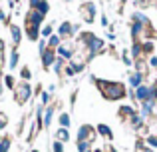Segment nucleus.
<instances>
[{
  "label": "nucleus",
  "instance_id": "30",
  "mask_svg": "<svg viewBox=\"0 0 157 152\" xmlns=\"http://www.w3.org/2000/svg\"><path fill=\"white\" fill-rule=\"evenodd\" d=\"M4 62V52H0V64Z\"/></svg>",
  "mask_w": 157,
  "mask_h": 152
},
{
  "label": "nucleus",
  "instance_id": "12",
  "mask_svg": "<svg viewBox=\"0 0 157 152\" xmlns=\"http://www.w3.org/2000/svg\"><path fill=\"white\" fill-rule=\"evenodd\" d=\"M38 36H40L38 26H30V24H28V38L30 40H38Z\"/></svg>",
  "mask_w": 157,
  "mask_h": 152
},
{
  "label": "nucleus",
  "instance_id": "34",
  "mask_svg": "<svg viewBox=\"0 0 157 152\" xmlns=\"http://www.w3.org/2000/svg\"><path fill=\"white\" fill-rule=\"evenodd\" d=\"M32 152H38V150H32Z\"/></svg>",
  "mask_w": 157,
  "mask_h": 152
},
{
  "label": "nucleus",
  "instance_id": "16",
  "mask_svg": "<svg viewBox=\"0 0 157 152\" xmlns=\"http://www.w3.org/2000/svg\"><path fill=\"white\" fill-rule=\"evenodd\" d=\"M48 44H50V48H58L60 46V36H50V38H48Z\"/></svg>",
  "mask_w": 157,
  "mask_h": 152
},
{
  "label": "nucleus",
  "instance_id": "19",
  "mask_svg": "<svg viewBox=\"0 0 157 152\" xmlns=\"http://www.w3.org/2000/svg\"><path fill=\"white\" fill-rule=\"evenodd\" d=\"M18 66V52H12V56H10V68H16Z\"/></svg>",
  "mask_w": 157,
  "mask_h": 152
},
{
  "label": "nucleus",
  "instance_id": "11",
  "mask_svg": "<svg viewBox=\"0 0 157 152\" xmlns=\"http://www.w3.org/2000/svg\"><path fill=\"white\" fill-rule=\"evenodd\" d=\"M98 134H101V136H105V138H111V130H109V126H105V124H98Z\"/></svg>",
  "mask_w": 157,
  "mask_h": 152
},
{
  "label": "nucleus",
  "instance_id": "3",
  "mask_svg": "<svg viewBox=\"0 0 157 152\" xmlns=\"http://www.w3.org/2000/svg\"><path fill=\"white\" fill-rule=\"evenodd\" d=\"M94 138H96V128H92L88 124L80 126V130H78V142H90L92 144Z\"/></svg>",
  "mask_w": 157,
  "mask_h": 152
},
{
  "label": "nucleus",
  "instance_id": "4",
  "mask_svg": "<svg viewBox=\"0 0 157 152\" xmlns=\"http://www.w3.org/2000/svg\"><path fill=\"white\" fill-rule=\"evenodd\" d=\"M58 54H60V58H72V56L76 54V50H74V44H72V42L60 44V46H58Z\"/></svg>",
  "mask_w": 157,
  "mask_h": 152
},
{
  "label": "nucleus",
  "instance_id": "14",
  "mask_svg": "<svg viewBox=\"0 0 157 152\" xmlns=\"http://www.w3.org/2000/svg\"><path fill=\"white\" fill-rule=\"evenodd\" d=\"M68 138H70V132L66 128H60V130H58V142H68Z\"/></svg>",
  "mask_w": 157,
  "mask_h": 152
},
{
  "label": "nucleus",
  "instance_id": "24",
  "mask_svg": "<svg viewBox=\"0 0 157 152\" xmlns=\"http://www.w3.org/2000/svg\"><path fill=\"white\" fill-rule=\"evenodd\" d=\"M6 124H8V118H6V114H2V112H0V128H4Z\"/></svg>",
  "mask_w": 157,
  "mask_h": 152
},
{
  "label": "nucleus",
  "instance_id": "31",
  "mask_svg": "<svg viewBox=\"0 0 157 152\" xmlns=\"http://www.w3.org/2000/svg\"><path fill=\"white\" fill-rule=\"evenodd\" d=\"M4 50V42H2V40H0V52H2Z\"/></svg>",
  "mask_w": 157,
  "mask_h": 152
},
{
  "label": "nucleus",
  "instance_id": "32",
  "mask_svg": "<svg viewBox=\"0 0 157 152\" xmlns=\"http://www.w3.org/2000/svg\"><path fill=\"white\" fill-rule=\"evenodd\" d=\"M0 92H2V82H0Z\"/></svg>",
  "mask_w": 157,
  "mask_h": 152
},
{
  "label": "nucleus",
  "instance_id": "25",
  "mask_svg": "<svg viewBox=\"0 0 157 152\" xmlns=\"http://www.w3.org/2000/svg\"><path fill=\"white\" fill-rule=\"evenodd\" d=\"M6 86H8V88H16V86H14V78H12V76H6Z\"/></svg>",
  "mask_w": 157,
  "mask_h": 152
},
{
  "label": "nucleus",
  "instance_id": "10",
  "mask_svg": "<svg viewBox=\"0 0 157 152\" xmlns=\"http://www.w3.org/2000/svg\"><path fill=\"white\" fill-rule=\"evenodd\" d=\"M10 32H12V40H14V44H18L20 38H22V30H20L18 26H10Z\"/></svg>",
  "mask_w": 157,
  "mask_h": 152
},
{
  "label": "nucleus",
  "instance_id": "17",
  "mask_svg": "<svg viewBox=\"0 0 157 152\" xmlns=\"http://www.w3.org/2000/svg\"><path fill=\"white\" fill-rule=\"evenodd\" d=\"M10 148V138H2V142H0V152H8Z\"/></svg>",
  "mask_w": 157,
  "mask_h": 152
},
{
  "label": "nucleus",
  "instance_id": "1",
  "mask_svg": "<svg viewBox=\"0 0 157 152\" xmlns=\"http://www.w3.org/2000/svg\"><path fill=\"white\" fill-rule=\"evenodd\" d=\"M100 88H101V92H104V96L109 98V100H119V98L125 96V88H123V84H119V82L100 80Z\"/></svg>",
  "mask_w": 157,
  "mask_h": 152
},
{
  "label": "nucleus",
  "instance_id": "2",
  "mask_svg": "<svg viewBox=\"0 0 157 152\" xmlns=\"http://www.w3.org/2000/svg\"><path fill=\"white\" fill-rule=\"evenodd\" d=\"M30 94H32L30 84H28V82H18V86L14 88V100L18 102V104H26Z\"/></svg>",
  "mask_w": 157,
  "mask_h": 152
},
{
  "label": "nucleus",
  "instance_id": "8",
  "mask_svg": "<svg viewBox=\"0 0 157 152\" xmlns=\"http://www.w3.org/2000/svg\"><path fill=\"white\" fill-rule=\"evenodd\" d=\"M42 62H44L46 68H50L54 64V50H52V48H46V50L42 52Z\"/></svg>",
  "mask_w": 157,
  "mask_h": 152
},
{
  "label": "nucleus",
  "instance_id": "29",
  "mask_svg": "<svg viewBox=\"0 0 157 152\" xmlns=\"http://www.w3.org/2000/svg\"><path fill=\"white\" fill-rule=\"evenodd\" d=\"M151 66H157V58H155V56L151 58Z\"/></svg>",
  "mask_w": 157,
  "mask_h": 152
},
{
  "label": "nucleus",
  "instance_id": "15",
  "mask_svg": "<svg viewBox=\"0 0 157 152\" xmlns=\"http://www.w3.org/2000/svg\"><path fill=\"white\" fill-rule=\"evenodd\" d=\"M52 114H54V108H48L46 112H44V126H50V122H52Z\"/></svg>",
  "mask_w": 157,
  "mask_h": 152
},
{
  "label": "nucleus",
  "instance_id": "33",
  "mask_svg": "<svg viewBox=\"0 0 157 152\" xmlns=\"http://www.w3.org/2000/svg\"><path fill=\"white\" fill-rule=\"evenodd\" d=\"M96 152H104V150H96Z\"/></svg>",
  "mask_w": 157,
  "mask_h": 152
},
{
  "label": "nucleus",
  "instance_id": "13",
  "mask_svg": "<svg viewBox=\"0 0 157 152\" xmlns=\"http://www.w3.org/2000/svg\"><path fill=\"white\" fill-rule=\"evenodd\" d=\"M129 84L133 86V88H139V86H141V74H131V78H129Z\"/></svg>",
  "mask_w": 157,
  "mask_h": 152
},
{
  "label": "nucleus",
  "instance_id": "28",
  "mask_svg": "<svg viewBox=\"0 0 157 152\" xmlns=\"http://www.w3.org/2000/svg\"><path fill=\"white\" fill-rule=\"evenodd\" d=\"M48 100H50V94L44 92V94H42V102H48Z\"/></svg>",
  "mask_w": 157,
  "mask_h": 152
},
{
  "label": "nucleus",
  "instance_id": "6",
  "mask_svg": "<svg viewBox=\"0 0 157 152\" xmlns=\"http://www.w3.org/2000/svg\"><path fill=\"white\" fill-rule=\"evenodd\" d=\"M26 18H28L26 22L30 24V26H40V24L44 22V14H40V12H36V10H30Z\"/></svg>",
  "mask_w": 157,
  "mask_h": 152
},
{
  "label": "nucleus",
  "instance_id": "22",
  "mask_svg": "<svg viewBox=\"0 0 157 152\" xmlns=\"http://www.w3.org/2000/svg\"><path fill=\"white\" fill-rule=\"evenodd\" d=\"M147 144L153 146V148H157V136H147Z\"/></svg>",
  "mask_w": 157,
  "mask_h": 152
},
{
  "label": "nucleus",
  "instance_id": "21",
  "mask_svg": "<svg viewBox=\"0 0 157 152\" xmlns=\"http://www.w3.org/2000/svg\"><path fill=\"white\" fill-rule=\"evenodd\" d=\"M42 36H44V38H50V36H52V26H44Z\"/></svg>",
  "mask_w": 157,
  "mask_h": 152
},
{
  "label": "nucleus",
  "instance_id": "5",
  "mask_svg": "<svg viewBox=\"0 0 157 152\" xmlns=\"http://www.w3.org/2000/svg\"><path fill=\"white\" fill-rule=\"evenodd\" d=\"M94 14H96V6H94L92 2H88V4L82 6V16H84L86 22H94Z\"/></svg>",
  "mask_w": 157,
  "mask_h": 152
},
{
  "label": "nucleus",
  "instance_id": "26",
  "mask_svg": "<svg viewBox=\"0 0 157 152\" xmlns=\"http://www.w3.org/2000/svg\"><path fill=\"white\" fill-rule=\"evenodd\" d=\"M62 64H64V58H58V62H56V66H54V68L60 72V70H62Z\"/></svg>",
  "mask_w": 157,
  "mask_h": 152
},
{
  "label": "nucleus",
  "instance_id": "20",
  "mask_svg": "<svg viewBox=\"0 0 157 152\" xmlns=\"http://www.w3.org/2000/svg\"><path fill=\"white\" fill-rule=\"evenodd\" d=\"M78 150L80 152H90V142H78Z\"/></svg>",
  "mask_w": 157,
  "mask_h": 152
},
{
  "label": "nucleus",
  "instance_id": "18",
  "mask_svg": "<svg viewBox=\"0 0 157 152\" xmlns=\"http://www.w3.org/2000/svg\"><path fill=\"white\" fill-rule=\"evenodd\" d=\"M60 124H62V128H68V126H70V116L66 112L60 116Z\"/></svg>",
  "mask_w": 157,
  "mask_h": 152
},
{
  "label": "nucleus",
  "instance_id": "27",
  "mask_svg": "<svg viewBox=\"0 0 157 152\" xmlns=\"http://www.w3.org/2000/svg\"><path fill=\"white\" fill-rule=\"evenodd\" d=\"M22 78H30V70H26V68H24V70H22Z\"/></svg>",
  "mask_w": 157,
  "mask_h": 152
},
{
  "label": "nucleus",
  "instance_id": "23",
  "mask_svg": "<svg viewBox=\"0 0 157 152\" xmlns=\"http://www.w3.org/2000/svg\"><path fill=\"white\" fill-rule=\"evenodd\" d=\"M54 152H64V142H54Z\"/></svg>",
  "mask_w": 157,
  "mask_h": 152
},
{
  "label": "nucleus",
  "instance_id": "9",
  "mask_svg": "<svg viewBox=\"0 0 157 152\" xmlns=\"http://www.w3.org/2000/svg\"><path fill=\"white\" fill-rule=\"evenodd\" d=\"M72 30H74L72 24L64 22V24L60 26V32H58V36H60V38H68V36H72Z\"/></svg>",
  "mask_w": 157,
  "mask_h": 152
},
{
  "label": "nucleus",
  "instance_id": "7",
  "mask_svg": "<svg viewBox=\"0 0 157 152\" xmlns=\"http://www.w3.org/2000/svg\"><path fill=\"white\" fill-rule=\"evenodd\" d=\"M30 6H32V10H36V12H40V14H46L48 12V4H46V0H30Z\"/></svg>",
  "mask_w": 157,
  "mask_h": 152
}]
</instances>
